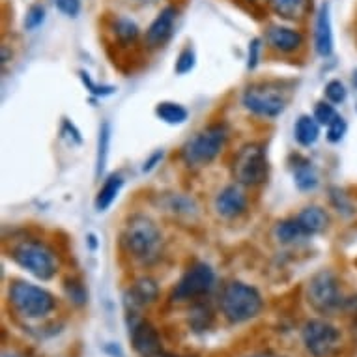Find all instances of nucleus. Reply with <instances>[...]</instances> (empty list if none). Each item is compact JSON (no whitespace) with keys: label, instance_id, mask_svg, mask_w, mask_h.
Masks as SVG:
<instances>
[{"label":"nucleus","instance_id":"31","mask_svg":"<svg viewBox=\"0 0 357 357\" xmlns=\"http://www.w3.org/2000/svg\"><path fill=\"white\" fill-rule=\"evenodd\" d=\"M54 6L68 17H77L81 12V0H54Z\"/></svg>","mask_w":357,"mask_h":357},{"label":"nucleus","instance_id":"27","mask_svg":"<svg viewBox=\"0 0 357 357\" xmlns=\"http://www.w3.org/2000/svg\"><path fill=\"white\" fill-rule=\"evenodd\" d=\"M314 118L318 120V123H322V126H331L333 122H337L339 120V112L335 111L333 105H329V103H326V101H320L317 105V109H314Z\"/></svg>","mask_w":357,"mask_h":357},{"label":"nucleus","instance_id":"35","mask_svg":"<svg viewBox=\"0 0 357 357\" xmlns=\"http://www.w3.org/2000/svg\"><path fill=\"white\" fill-rule=\"evenodd\" d=\"M105 354H109L111 357H123V351L122 348L116 344V342H109V344H105Z\"/></svg>","mask_w":357,"mask_h":357},{"label":"nucleus","instance_id":"14","mask_svg":"<svg viewBox=\"0 0 357 357\" xmlns=\"http://www.w3.org/2000/svg\"><path fill=\"white\" fill-rule=\"evenodd\" d=\"M247 208L245 193L241 191L238 185H229L225 188L221 193L217 195L215 199V210L221 217L227 219H234V217L241 215Z\"/></svg>","mask_w":357,"mask_h":357},{"label":"nucleus","instance_id":"28","mask_svg":"<svg viewBox=\"0 0 357 357\" xmlns=\"http://www.w3.org/2000/svg\"><path fill=\"white\" fill-rule=\"evenodd\" d=\"M45 21V8L40 6V4H34V6L29 8L26 12V17H24V29L26 30H36L40 29L41 24Z\"/></svg>","mask_w":357,"mask_h":357},{"label":"nucleus","instance_id":"11","mask_svg":"<svg viewBox=\"0 0 357 357\" xmlns=\"http://www.w3.org/2000/svg\"><path fill=\"white\" fill-rule=\"evenodd\" d=\"M133 350L142 357L161 356V339H159L158 329L146 320H141L131 326L129 331Z\"/></svg>","mask_w":357,"mask_h":357},{"label":"nucleus","instance_id":"23","mask_svg":"<svg viewBox=\"0 0 357 357\" xmlns=\"http://www.w3.org/2000/svg\"><path fill=\"white\" fill-rule=\"evenodd\" d=\"M109 146H111V126H109V122H105L100 128V137H98V155H96V176L98 178L107 167Z\"/></svg>","mask_w":357,"mask_h":357},{"label":"nucleus","instance_id":"30","mask_svg":"<svg viewBox=\"0 0 357 357\" xmlns=\"http://www.w3.org/2000/svg\"><path fill=\"white\" fill-rule=\"evenodd\" d=\"M326 98L329 103H342L346 100V88L340 81H329L326 84Z\"/></svg>","mask_w":357,"mask_h":357},{"label":"nucleus","instance_id":"40","mask_svg":"<svg viewBox=\"0 0 357 357\" xmlns=\"http://www.w3.org/2000/svg\"><path fill=\"white\" fill-rule=\"evenodd\" d=\"M354 328H356V331H357V312H356V324H354Z\"/></svg>","mask_w":357,"mask_h":357},{"label":"nucleus","instance_id":"1","mask_svg":"<svg viewBox=\"0 0 357 357\" xmlns=\"http://www.w3.org/2000/svg\"><path fill=\"white\" fill-rule=\"evenodd\" d=\"M307 299L312 309L326 317H335L340 310L348 309L357 312V301H354L356 298H344L337 277L328 270L320 271L310 279L307 287Z\"/></svg>","mask_w":357,"mask_h":357},{"label":"nucleus","instance_id":"7","mask_svg":"<svg viewBox=\"0 0 357 357\" xmlns=\"http://www.w3.org/2000/svg\"><path fill=\"white\" fill-rule=\"evenodd\" d=\"M305 348L312 357H329L340 344V331L328 320H309L301 329Z\"/></svg>","mask_w":357,"mask_h":357},{"label":"nucleus","instance_id":"33","mask_svg":"<svg viewBox=\"0 0 357 357\" xmlns=\"http://www.w3.org/2000/svg\"><path fill=\"white\" fill-rule=\"evenodd\" d=\"M344 133H346V122L342 120V116L328 128V139L331 142H339L340 139L344 137Z\"/></svg>","mask_w":357,"mask_h":357},{"label":"nucleus","instance_id":"16","mask_svg":"<svg viewBox=\"0 0 357 357\" xmlns=\"http://www.w3.org/2000/svg\"><path fill=\"white\" fill-rule=\"evenodd\" d=\"M159 296L158 282L150 279V277H142L131 287L128 292V301L133 307H146V305L153 303Z\"/></svg>","mask_w":357,"mask_h":357},{"label":"nucleus","instance_id":"2","mask_svg":"<svg viewBox=\"0 0 357 357\" xmlns=\"http://www.w3.org/2000/svg\"><path fill=\"white\" fill-rule=\"evenodd\" d=\"M219 303H221L222 314L229 322L243 324L260 314L264 301L257 288L236 281L225 287Z\"/></svg>","mask_w":357,"mask_h":357},{"label":"nucleus","instance_id":"19","mask_svg":"<svg viewBox=\"0 0 357 357\" xmlns=\"http://www.w3.org/2000/svg\"><path fill=\"white\" fill-rule=\"evenodd\" d=\"M270 2L279 17L290 19V21L307 15L310 6V0H270Z\"/></svg>","mask_w":357,"mask_h":357},{"label":"nucleus","instance_id":"4","mask_svg":"<svg viewBox=\"0 0 357 357\" xmlns=\"http://www.w3.org/2000/svg\"><path fill=\"white\" fill-rule=\"evenodd\" d=\"M10 303L23 318L38 320V318L47 317L56 307V299L45 288L24 281H15L10 287Z\"/></svg>","mask_w":357,"mask_h":357},{"label":"nucleus","instance_id":"5","mask_svg":"<svg viewBox=\"0 0 357 357\" xmlns=\"http://www.w3.org/2000/svg\"><path fill=\"white\" fill-rule=\"evenodd\" d=\"M12 258L23 270H26L41 281L53 279L56 268H59L53 249H49L45 243L36 240L19 241L17 245L12 249Z\"/></svg>","mask_w":357,"mask_h":357},{"label":"nucleus","instance_id":"38","mask_svg":"<svg viewBox=\"0 0 357 357\" xmlns=\"http://www.w3.org/2000/svg\"><path fill=\"white\" fill-rule=\"evenodd\" d=\"M141 4H153V2H158V0H139Z\"/></svg>","mask_w":357,"mask_h":357},{"label":"nucleus","instance_id":"15","mask_svg":"<svg viewBox=\"0 0 357 357\" xmlns=\"http://www.w3.org/2000/svg\"><path fill=\"white\" fill-rule=\"evenodd\" d=\"M266 41L275 51L292 53V51L303 45V34L299 30L288 29V26H270L268 34H266Z\"/></svg>","mask_w":357,"mask_h":357},{"label":"nucleus","instance_id":"32","mask_svg":"<svg viewBox=\"0 0 357 357\" xmlns=\"http://www.w3.org/2000/svg\"><path fill=\"white\" fill-rule=\"evenodd\" d=\"M81 79L82 82H84V86H86L88 90L96 96H111L112 92H114V86H98V84L90 79V75L84 73V71H81Z\"/></svg>","mask_w":357,"mask_h":357},{"label":"nucleus","instance_id":"41","mask_svg":"<svg viewBox=\"0 0 357 357\" xmlns=\"http://www.w3.org/2000/svg\"><path fill=\"white\" fill-rule=\"evenodd\" d=\"M252 357H266V356H252Z\"/></svg>","mask_w":357,"mask_h":357},{"label":"nucleus","instance_id":"29","mask_svg":"<svg viewBox=\"0 0 357 357\" xmlns=\"http://www.w3.org/2000/svg\"><path fill=\"white\" fill-rule=\"evenodd\" d=\"M195 68V51L191 47H185L182 53L178 54V60H176L174 70L178 75H185Z\"/></svg>","mask_w":357,"mask_h":357},{"label":"nucleus","instance_id":"24","mask_svg":"<svg viewBox=\"0 0 357 357\" xmlns=\"http://www.w3.org/2000/svg\"><path fill=\"white\" fill-rule=\"evenodd\" d=\"M294 178H296V185L301 191H310V189H314L318 185L317 172H314V169L309 163L298 167L296 172H294Z\"/></svg>","mask_w":357,"mask_h":357},{"label":"nucleus","instance_id":"22","mask_svg":"<svg viewBox=\"0 0 357 357\" xmlns=\"http://www.w3.org/2000/svg\"><path fill=\"white\" fill-rule=\"evenodd\" d=\"M155 114L165 123H170V126H178V123H183L188 120V109L178 105V103H172V101H161L155 107Z\"/></svg>","mask_w":357,"mask_h":357},{"label":"nucleus","instance_id":"25","mask_svg":"<svg viewBox=\"0 0 357 357\" xmlns=\"http://www.w3.org/2000/svg\"><path fill=\"white\" fill-rule=\"evenodd\" d=\"M114 34L122 43H129V41H135L139 36V26H137L131 19L120 17L114 23Z\"/></svg>","mask_w":357,"mask_h":357},{"label":"nucleus","instance_id":"10","mask_svg":"<svg viewBox=\"0 0 357 357\" xmlns=\"http://www.w3.org/2000/svg\"><path fill=\"white\" fill-rule=\"evenodd\" d=\"M213 282H215V275H213V270L210 266L202 262L195 264L183 273L180 282L176 284L172 299L174 301H185V299L200 298V296L210 292Z\"/></svg>","mask_w":357,"mask_h":357},{"label":"nucleus","instance_id":"36","mask_svg":"<svg viewBox=\"0 0 357 357\" xmlns=\"http://www.w3.org/2000/svg\"><path fill=\"white\" fill-rule=\"evenodd\" d=\"M159 159H163V152H155V153H153L152 158H150V161H146V163H144L142 170H144V172H148V170H152L153 167H155V163H158Z\"/></svg>","mask_w":357,"mask_h":357},{"label":"nucleus","instance_id":"20","mask_svg":"<svg viewBox=\"0 0 357 357\" xmlns=\"http://www.w3.org/2000/svg\"><path fill=\"white\" fill-rule=\"evenodd\" d=\"M122 185H123L122 176H118V174L109 176V178H107V182L103 183L100 191H98V197H96V210L105 211L107 208L116 200Z\"/></svg>","mask_w":357,"mask_h":357},{"label":"nucleus","instance_id":"18","mask_svg":"<svg viewBox=\"0 0 357 357\" xmlns=\"http://www.w3.org/2000/svg\"><path fill=\"white\" fill-rule=\"evenodd\" d=\"M294 135H296V141L301 144V146H310L318 141L320 137V123L314 116H309V114H303L299 116V120L296 122V129H294Z\"/></svg>","mask_w":357,"mask_h":357},{"label":"nucleus","instance_id":"21","mask_svg":"<svg viewBox=\"0 0 357 357\" xmlns=\"http://www.w3.org/2000/svg\"><path fill=\"white\" fill-rule=\"evenodd\" d=\"M275 236L281 243H287L288 245V243H298V241L305 240L309 234H307V230L299 225L298 219H288V221H282L277 225Z\"/></svg>","mask_w":357,"mask_h":357},{"label":"nucleus","instance_id":"13","mask_svg":"<svg viewBox=\"0 0 357 357\" xmlns=\"http://www.w3.org/2000/svg\"><path fill=\"white\" fill-rule=\"evenodd\" d=\"M314 47L320 56H329L333 53V29H331V10H329L328 2H322V6L317 13Z\"/></svg>","mask_w":357,"mask_h":357},{"label":"nucleus","instance_id":"37","mask_svg":"<svg viewBox=\"0 0 357 357\" xmlns=\"http://www.w3.org/2000/svg\"><path fill=\"white\" fill-rule=\"evenodd\" d=\"M2 357H23V356L17 354V351H6V354H2Z\"/></svg>","mask_w":357,"mask_h":357},{"label":"nucleus","instance_id":"34","mask_svg":"<svg viewBox=\"0 0 357 357\" xmlns=\"http://www.w3.org/2000/svg\"><path fill=\"white\" fill-rule=\"evenodd\" d=\"M258 51H260V41L252 40L249 47V70H255L258 64Z\"/></svg>","mask_w":357,"mask_h":357},{"label":"nucleus","instance_id":"3","mask_svg":"<svg viewBox=\"0 0 357 357\" xmlns=\"http://www.w3.org/2000/svg\"><path fill=\"white\" fill-rule=\"evenodd\" d=\"M122 241L129 255H133L139 260H146L155 257V252L159 251L161 232L150 217L133 215L126 222Z\"/></svg>","mask_w":357,"mask_h":357},{"label":"nucleus","instance_id":"39","mask_svg":"<svg viewBox=\"0 0 357 357\" xmlns=\"http://www.w3.org/2000/svg\"><path fill=\"white\" fill-rule=\"evenodd\" d=\"M161 357H182V356H176V354H161Z\"/></svg>","mask_w":357,"mask_h":357},{"label":"nucleus","instance_id":"26","mask_svg":"<svg viewBox=\"0 0 357 357\" xmlns=\"http://www.w3.org/2000/svg\"><path fill=\"white\" fill-rule=\"evenodd\" d=\"M66 296L70 298V301H73L75 305H84L88 301V292L84 284L77 279H68L64 284Z\"/></svg>","mask_w":357,"mask_h":357},{"label":"nucleus","instance_id":"17","mask_svg":"<svg viewBox=\"0 0 357 357\" xmlns=\"http://www.w3.org/2000/svg\"><path fill=\"white\" fill-rule=\"evenodd\" d=\"M299 221V225L307 230V234H318V232H322L326 230L329 222L328 213L322 210V208H318V206H309V208H305L298 217H296Z\"/></svg>","mask_w":357,"mask_h":357},{"label":"nucleus","instance_id":"8","mask_svg":"<svg viewBox=\"0 0 357 357\" xmlns=\"http://www.w3.org/2000/svg\"><path fill=\"white\" fill-rule=\"evenodd\" d=\"M234 178L243 185H258L268 178V159L264 148L247 144L234 159Z\"/></svg>","mask_w":357,"mask_h":357},{"label":"nucleus","instance_id":"12","mask_svg":"<svg viewBox=\"0 0 357 357\" xmlns=\"http://www.w3.org/2000/svg\"><path fill=\"white\" fill-rule=\"evenodd\" d=\"M176 15L178 13H176V10L172 6H167L161 10V13L148 26L146 36H144V41H146L148 47H161V45H165L170 40L172 30H174Z\"/></svg>","mask_w":357,"mask_h":357},{"label":"nucleus","instance_id":"6","mask_svg":"<svg viewBox=\"0 0 357 357\" xmlns=\"http://www.w3.org/2000/svg\"><path fill=\"white\" fill-rule=\"evenodd\" d=\"M227 137H229V131H227V126H222V123L210 126L204 131L197 133L185 144V148H183V159H185V163L189 167L191 165L193 167H200V165L213 161L222 150V146H225Z\"/></svg>","mask_w":357,"mask_h":357},{"label":"nucleus","instance_id":"9","mask_svg":"<svg viewBox=\"0 0 357 357\" xmlns=\"http://www.w3.org/2000/svg\"><path fill=\"white\" fill-rule=\"evenodd\" d=\"M243 105L258 116L275 118L284 111L287 100L282 98L281 90L271 84H252L243 94Z\"/></svg>","mask_w":357,"mask_h":357}]
</instances>
